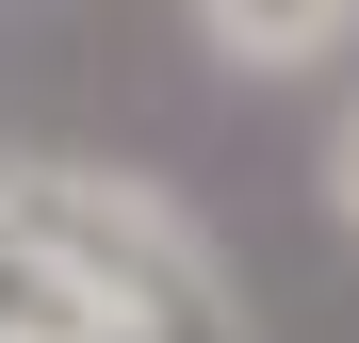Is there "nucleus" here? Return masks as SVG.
<instances>
[{"label": "nucleus", "instance_id": "2", "mask_svg": "<svg viewBox=\"0 0 359 343\" xmlns=\"http://www.w3.org/2000/svg\"><path fill=\"white\" fill-rule=\"evenodd\" d=\"M0 343H131V327H114V295L82 278V246L33 213L17 163H0Z\"/></svg>", "mask_w": 359, "mask_h": 343}, {"label": "nucleus", "instance_id": "3", "mask_svg": "<svg viewBox=\"0 0 359 343\" xmlns=\"http://www.w3.org/2000/svg\"><path fill=\"white\" fill-rule=\"evenodd\" d=\"M180 33H196L229 82H327L359 49V0H180Z\"/></svg>", "mask_w": 359, "mask_h": 343}, {"label": "nucleus", "instance_id": "1", "mask_svg": "<svg viewBox=\"0 0 359 343\" xmlns=\"http://www.w3.org/2000/svg\"><path fill=\"white\" fill-rule=\"evenodd\" d=\"M17 180H33V213L82 246V278L114 295L131 343H245V278H229V246H212L163 180H131V163H17Z\"/></svg>", "mask_w": 359, "mask_h": 343}, {"label": "nucleus", "instance_id": "4", "mask_svg": "<svg viewBox=\"0 0 359 343\" xmlns=\"http://www.w3.org/2000/svg\"><path fill=\"white\" fill-rule=\"evenodd\" d=\"M311 196H327V229L359 246V82H343V114H327V147H311Z\"/></svg>", "mask_w": 359, "mask_h": 343}]
</instances>
